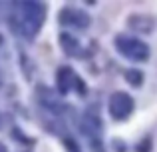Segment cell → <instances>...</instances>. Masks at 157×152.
Wrapping results in <instances>:
<instances>
[{
	"instance_id": "cell-1",
	"label": "cell",
	"mask_w": 157,
	"mask_h": 152,
	"mask_svg": "<svg viewBox=\"0 0 157 152\" xmlns=\"http://www.w3.org/2000/svg\"><path fill=\"white\" fill-rule=\"evenodd\" d=\"M16 8L18 10L12 16L14 30L22 32L24 36H34L44 20V6L36 2H20Z\"/></svg>"
},
{
	"instance_id": "cell-2",
	"label": "cell",
	"mask_w": 157,
	"mask_h": 152,
	"mask_svg": "<svg viewBox=\"0 0 157 152\" xmlns=\"http://www.w3.org/2000/svg\"><path fill=\"white\" fill-rule=\"evenodd\" d=\"M115 48L121 52L123 56L131 60H147L149 58V46L137 38H129V36H117L115 38Z\"/></svg>"
},
{
	"instance_id": "cell-3",
	"label": "cell",
	"mask_w": 157,
	"mask_h": 152,
	"mask_svg": "<svg viewBox=\"0 0 157 152\" xmlns=\"http://www.w3.org/2000/svg\"><path fill=\"white\" fill-rule=\"evenodd\" d=\"M133 110V98L125 92H113L109 98V114L115 120H125Z\"/></svg>"
},
{
	"instance_id": "cell-4",
	"label": "cell",
	"mask_w": 157,
	"mask_h": 152,
	"mask_svg": "<svg viewBox=\"0 0 157 152\" xmlns=\"http://www.w3.org/2000/svg\"><path fill=\"white\" fill-rule=\"evenodd\" d=\"M72 82H76V76H74L72 68H60L58 70V90H60L62 94H66L70 90V86H72Z\"/></svg>"
},
{
	"instance_id": "cell-5",
	"label": "cell",
	"mask_w": 157,
	"mask_h": 152,
	"mask_svg": "<svg viewBox=\"0 0 157 152\" xmlns=\"http://www.w3.org/2000/svg\"><path fill=\"white\" fill-rule=\"evenodd\" d=\"M82 128H84V132H88V134H92V136H96V134L101 130L100 116H96L94 112H86V114H84V120H82Z\"/></svg>"
},
{
	"instance_id": "cell-6",
	"label": "cell",
	"mask_w": 157,
	"mask_h": 152,
	"mask_svg": "<svg viewBox=\"0 0 157 152\" xmlns=\"http://www.w3.org/2000/svg\"><path fill=\"white\" fill-rule=\"evenodd\" d=\"M60 20L62 22H66V24H72V22H78V24H88L90 22V18L86 14H80V12H76V10H72V8H66L64 12L60 14Z\"/></svg>"
},
{
	"instance_id": "cell-7",
	"label": "cell",
	"mask_w": 157,
	"mask_h": 152,
	"mask_svg": "<svg viewBox=\"0 0 157 152\" xmlns=\"http://www.w3.org/2000/svg\"><path fill=\"white\" fill-rule=\"evenodd\" d=\"M62 46H64V50L68 52V54H74V52H78L76 40H74L72 36H68V34H62Z\"/></svg>"
},
{
	"instance_id": "cell-8",
	"label": "cell",
	"mask_w": 157,
	"mask_h": 152,
	"mask_svg": "<svg viewBox=\"0 0 157 152\" xmlns=\"http://www.w3.org/2000/svg\"><path fill=\"white\" fill-rule=\"evenodd\" d=\"M125 78H127V82H129V84L141 86V82H143V72H139V70H129Z\"/></svg>"
},
{
	"instance_id": "cell-9",
	"label": "cell",
	"mask_w": 157,
	"mask_h": 152,
	"mask_svg": "<svg viewBox=\"0 0 157 152\" xmlns=\"http://www.w3.org/2000/svg\"><path fill=\"white\" fill-rule=\"evenodd\" d=\"M149 150H151V138H145V140L137 146V152H149Z\"/></svg>"
},
{
	"instance_id": "cell-10",
	"label": "cell",
	"mask_w": 157,
	"mask_h": 152,
	"mask_svg": "<svg viewBox=\"0 0 157 152\" xmlns=\"http://www.w3.org/2000/svg\"><path fill=\"white\" fill-rule=\"evenodd\" d=\"M76 86H78V92L80 94H86V84L80 80V78H76Z\"/></svg>"
}]
</instances>
